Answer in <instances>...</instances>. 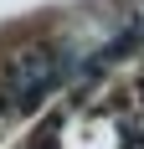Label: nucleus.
Returning a JSON list of instances; mask_svg holds the SVG:
<instances>
[{
  "instance_id": "obj_1",
  "label": "nucleus",
  "mask_w": 144,
  "mask_h": 149,
  "mask_svg": "<svg viewBox=\"0 0 144 149\" xmlns=\"http://www.w3.org/2000/svg\"><path fill=\"white\" fill-rule=\"evenodd\" d=\"M62 77V62L52 52H21L10 62V72H5V93L0 98H15V103H36L52 82Z\"/></svg>"
}]
</instances>
